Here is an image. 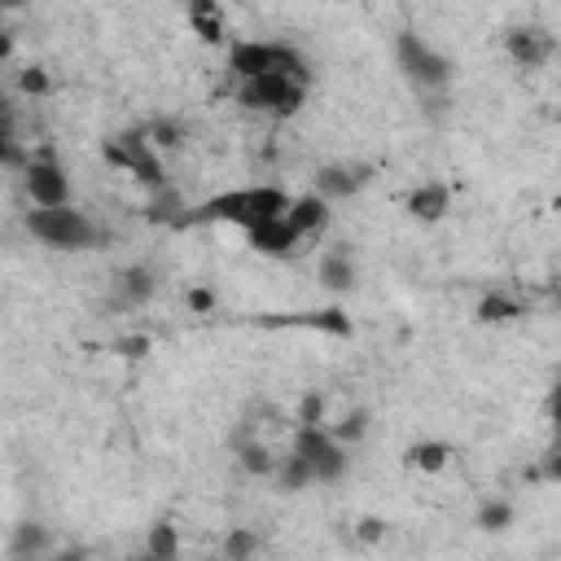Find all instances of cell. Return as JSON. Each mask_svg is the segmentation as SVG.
I'll list each match as a JSON object with an SVG mask.
<instances>
[{
  "mask_svg": "<svg viewBox=\"0 0 561 561\" xmlns=\"http://www.w3.org/2000/svg\"><path fill=\"white\" fill-rule=\"evenodd\" d=\"M289 206V188L280 184H245V188H224L197 206H184L180 215V228H193V224H232L241 232L259 228L263 219H276L285 215Z\"/></svg>",
  "mask_w": 561,
  "mask_h": 561,
  "instance_id": "1",
  "label": "cell"
},
{
  "mask_svg": "<svg viewBox=\"0 0 561 561\" xmlns=\"http://www.w3.org/2000/svg\"><path fill=\"white\" fill-rule=\"evenodd\" d=\"M289 451H298L311 469V482H337L351 465V447H342L320 421L316 425H294V443Z\"/></svg>",
  "mask_w": 561,
  "mask_h": 561,
  "instance_id": "6",
  "label": "cell"
},
{
  "mask_svg": "<svg viewBox=\"0 0 561 561\" xmlns=\"http://www.w3.org/2000/svg\"><path fill=\"white\" fill-rule=\"evenodd\" d=\"M26 0H0V9H22Z\"/></svg>",
  "mask_w": 561,
  "mask_h": 561,
  "instance_id": "29",
  "label": "cell"
},
{
  "mask_svg": "<svg viewBox=\"0 0 561 561\" xmlns=\"http://www.w3.org/2000/svg\"><path fill=\"white\" fill-rule=\"evenodd\" d=\"M451 456H456L451 443H443V438H421V443H412V447L403 451V465H408L412 473H438V469L451 465Z\"/></svg>",
  "mask_w": 561,
  "mask_h": 561,
  "instance_id": "15",
  "label": "cell"
},
{
  "mask_svg": "<svg viewBox=\"0 0 561 561\" xmlns=\"http://www.w3.org/2000/svg\"><path fill=\"white\" fill-rule=\"evenodd\" d=\"M311 92V75H254L237 79V105L263 118H294Z\"/></svg>",
  "mask_w": 561,
  "mask_h": 561,
  "instance_id": "2",
  "label": "cell"
},
{
  "mask_svg": "<svg viewBox=\"0 0 561 561\" xmlns=\"http://www.w3.org/2000/svg\"><path fill=\"white\" fill-rule=\"evenodd\" d=\"M145 552L149 557H158V561H167V557H175L180 552V530L162 517V522H153L149 526V535H145Z\"/></svg>",
  "mask_w": 561,
  "mask_h": 561,
  "instance_id": "19",
  "label": "cell"
},
{
  "mask_svg": "<svg viewBox=\"0 0 561 561\" xmlns=\"http://www.w3.org/2000/svg\"><path fill=\"white\" fill-rule=\"evenodd\" d=\"M0 53H9V39H4V35H0Z\"/></svg>",
  "mask_w": 561,
  "mask_h": 561,
  "instance_id": "30",
  "label": "cell"
},
{
  "mask_svg": "<svg viewBox=\"0 0 561 561\" xmlns=\"http://www.w3.org/2000/svg\"><path fill=\"white\" fill-rule=\"evenodd\" d=\"M153 289H158V280H153V272H149V267H127V272L114 280L118 307H140V302H149V298H153Z\"/></svg>",
  "mask_w": 561,
  "mask_h": 561,
  "instance_id": "16",
  "label": "cell"
},
{
  "mask_svg": "<svg viewBox=\"0 0 561 561\" xmlns=\"http://www.w3.org/2000/svg\"><path fill=\"white\" fill-rule=\"evenodd\" d=\"M180 215H184V197H180L171 184H162L158 193H149V219H162V224H180Z\"/></svg>",
  "mask_w": 561,
  "mask_h": 561,
  "instance_id": "21",
  "label": "cell"
},
{
  "mask_svg": "<svg viewBox=\"0 0 561 561\" xmlns=\"http://www.w3.org/2000/svg\"><path fill=\"white\" fill-rule=\"evenodd\" d=\"M22 92H48V75L44 70H22Z\"/></svg>",
  "mask_w": 561,
  "mask_h": 561,
  "instance_id": "26",
  "label": "cell"
},
{
  "mask_svg": "<svg viewBox=\"0 0 561 561\" xmlns=\"http://www.w3.org/2000/svg\"><path fill=\"white\" fill-rule=\"evenodd\" d=\"M105 158H110L114 167H123L131 180H140L149 193H158V188L167 184L162 158H158V149L149 145L145 127H140V131H127V136H118V140H110V145H105Z\"/></svg>",
  "mask_w": 561,
  "mask_h": 561,
  "instance_id": "7",
  "label": "cell"
},
{
  "mask_svg": "<svg viewBox=\"0 0 561 561\" xmlns=\"http://www.w3.org/2000/svg\"><path fill=\"white\" fill-rule=\"evenodd\" d=\"M228 75L254 79V75H311V61L285 44V39H232L228 44Z\"/></svg>",
  "mask_w": 561,
  "mask_h": 561,
  "instance_id": "4",
  "label": "cell"
},
{
  "mask_svg": "<svg viewBox=\"0 0 561 561\" xmlns=\"http://www.w3.org/2000/svg\"><path fill=\"white\" fill-rule=\"evenodd\" d=\"M245 237H250V250H259V254H267V259H289V254L302 245L285 215L263 219V224H259V228H250Z\"/></svg>",
  "mask_w": 561,
  "mask_h": 561,
  "instance_id": "13",
  "label": "cell"
},
{
  "mask_svg": "<svg viewBox=\"0 0 561 561\" xmlns=\"http://www.w3.org/2000/svg\"><path fill=\"white\" fill-rule=\"evenodd\" d=\"M188 307H193V311H210V307H215V294H210V289H193V294H188Z\"/></svg>",
  "mask_w": 561,
  "mask_h": 561,
  "instance_id": "28",
  "label": "cell"
},
{
  "mask_svg": "<svg viewBox=\"0 0 561 561\" xmlns=\"http://www.w3.org/2000/svg\"><path fill=\"white\" fill-rule=\"evenodd\" d=\"M316 280L329 294H351L359 285V267H355L351 250H324L320 263H316Z\"/></svg>",
  "mask_w": 561,
  "mask_h": 561,
  "instance_id": "14",
  "label": "cell"
},
{
  "mask_svg": "<svg viewBox=\"0 0 561 561\" xmlns=\"http://www.w3.org/2000/svg\"><path fill=\"white\" fill-rule=\"evenodd\" d=\"M259 535L254 530H245V526H232L228 530V539H224V557H232V561H245V557H254L259 552Z\"/></svg>",
  "mask_w": 561,
  "mask_h": 561,
  "instance_id": "22",
  "label": "cell"
},
{
  "mask_svg": "<svg viewBox=\"0 0 561 561\" xmlns=\"http://www.w3.org/2000/svg\"><path fill=\"white\" fill-rule=\"evenodd\" d=\"M188 26L197 31V39L224 44V18H219L215 0H193V4H188Z\"/></svg>",
  "mask_w": 561,
  "mask_h": 561,
  "instance_id": "17",
  "label": "cell"
},
{
  "mask_svg": "<svg viewBox=\"0 0 561 561\" xmlns=\"http://www.w3.org/2000/svg\"><path fill=\"white\" fill-rule=\"evenodd\" d=\"M513 316H522V302L508 298V294H500V289L478 302V320H482V324H504V320H513Z\"/></svg>",
  "mask_w": 561,
  "mask_h": 561,
  "instance_id": "20",
  "label": "cell"
},
{
  "mask_svg": "<svg viewBox=\"0 0 561 561\" xmlns=\"http://www.w3.org/2000/svg\"><path fill=\"white\" fill-rule=\"evenodd\" d=\"M324 416V399L320 394H302V403H298V425H316Z\"/></svg>",
  "mask_w": 561,
  "mask_h": 561,
  "instance_id": "25",
  "label": "cell"
},
{
  "mask_svg": "<svg viewBox=\"0 0 561 561\" xmlns=\"http://www.w3.org/2000/svg\"><path fill=\"white\" fill-rule=\"evenodd\" d=\"M22 188L31 197V206H61L70 202V180L61 171V162L53 153H39L22 167Z\"/></svg>",
  "mask_w": 561,
  "mask_h": 561,
  "instance_id": "8",
  "label": "cell"
},
{
  "mask_svg": "<svg viewBox=\"0 0 561 561\" xmlns=\"http://www.w3.org/2000/svg\"><path fill=\"white\" fill-rule=\"evenodd\" d=\"M39 548H48V535H44V526H35V522H26V526H18V539H13V552L22 557V552H39Z\"/></svg>",
  "mask_w": 561,
  "mask_h": 561,
  "instance_id": "24",
  "label": "cell"
},
{
  "mask_svg": "<svg viewBox=\"0 0 561 561\" xmlns=\"http://www.w3.org/2000/svg\"><path fill=\"white\" fill-rule=\"evenodd\" d=\"M285 219H289V228L298 232V241H316V237H324V228H329V219H333V202L311 188V193H302V197H289Z\"/></svg>",
  "mask_w": 561,
  "mask_h": 561,
  "instance_id": "10",
  "label": "cell"
},
{
  "mask_svg": "<svg viewBox=\"0 0 561 561\" xmlns=\"http://www.w3.org/2000/svg\"><path fill=\"white\" fill-rule=\"evenodd\" d=\"M403 210H408V219H416V224H438V219L451 210V188H447L443 180H421V184L403 197Z\"/></svg>",
  "mask_w": 561,
  "mask_h": 561,
  "instance_id": "12",
  "label": "cell"
},
{
  "mask_svg": "<svg viewBox=\"0 0 561 561\" xmlns=\"http://www.w3.org/2000/svg\"><path fill=\"white\" fill-rule=\"evenodd\" d=\"M513 522V504L508 500H486L482 508H478V526L482 530H504Z\"/></svg>",
  "mask_w": 561,
  "mask_h": 561,
  "instance_id": "23",
  "label": "cell"
},
{
  "mask_svg": "<svg viewBox=\"0 0 561 561\" xmlns=\"http://www.w3.org/2000/svg\"><path fill=\"white\" fill-rule=\"evenodd\" d=\"M26 232L35 241H44L48 250H92L101 241V228L83 210H75L70 202H61V206H31L26 210Z\"/></svg>",
  "mask_w": 561,
  "mask_h": 561,
  "instance_id": "5",
  "label": "cell"
},
{
  "mask_svg": "<svg viewBox=\"0 0 561 561\" xmlns=\"http://www.w3.org/2000/svg\"><path fill=\"white\" fill-rule=\"evenodd\" d=\"M381 535H386V522H377V517H364V522H359V539L373 543V539H381Z\"/></svg>",
  "mask_w": 561,
  "mask_h": 561,
  "instance_id": "27",
  "label": "cell"
},
{
  "mask_svg": "<svg viewBox=\"0 0 561 561\" xmlns=\"http://www.w3.org/2000/svg\"><path fill=\"white\" fill-rule=\"evenodd\" d=\"M394 66L399 75L421 92V96H434V92H447V83L456 79V61L443 57L430 39H421L416 31H399L394 35Z\"/></svg>",
  "mask_w": 561,
  "mask_h": 561,
  "instance_id": "3",
  "label": "cell"
},
{
  "mask_svg": "<svg viewBox=\"0 0 561 561\" xmlns=\"http://www.w3.org/2000/svg\"><path fill=\"white\" fill-rule=\"evenodd\" d=\"M368 408H351V412H342V421L337 425H329V434L342 443V447H355V443H364V434H368Z\"/></svg>",
  "mask_w": 561,
  "mask_h": 561,
  "instance_id": "18",
  "label": "cell"
},
{
  "mask_svg": "<svg viewBox=\"0 0 561 561\" xmlns=\"http://www.w3.org/2000/svg\"><path fill=\"white\" fill-rule=\"evenodd\" d=\"M368 180H373L368 167H359V162H333V167H320L316 171V193L329 197V202H342V197H355Z\"/></svg>",
  "mask_w": 561,
  "mask_h": 561,
  "instance_id": "11",
  "label": "cell"
},
{
  "mask_svg": "<svg viewBox=\"0 0 561 561\" xmlns=\"http://www.w3.org/2000/svg\"><path fill=\"white\" fill-rule=\"evenodd\" d=\"M504 53H508L513 66H522V70H543V66L552 61V53H557V39H552L543 26H513V31L504 35Z\"/></svg>",
  "mask_w": 561,
  "mask_h": 561,
  "instance_id": "9",
  "label": "cell"
}]
</instances>
